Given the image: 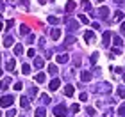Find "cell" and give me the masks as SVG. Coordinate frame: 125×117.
<instances>
[{"instance_id":"cell-1","label":"cell","mask_w":125,"mask_h":117,"mask_svg":"<svg viewBox=\"0 0 125 117\" xmlns=\"http://www.w3.org/2000/svg\"><path fill=\"white\" fill-rule=\"evenodd\" d=\"M54 115L64 117V115H66V107H64V105H57V107L54 108Z\"/></svg>"},{"instance_id":"cell-2","label":"cell","mask_w":125,"mask_h":117,"mask_svg":"<svg viewBox=\"0 0 125 117\" xmlns=\"http://www.w3.org/2000/svg\"><path fill=\"white\" fill-rule=\"evenodd\" d=\"M14 101L13 96H2V99H0V107H11Z\"/></svg>"},{"instance_id":"cell-3","label":"cell","mask_w":125,"mask_h":117,"mask_svg":"<svg viewBox=\"0 0 125 117\" xmlns=\"http://www.w3.org/2000/svg\"><path fill=\"white\" fill-rule=\"evenodd\" d=\"M59 83H61V80H59V78H54V80L50 82L48 89H50V91H52V92H55V91H57V89H59Z\"/></svg>"},{"instance_id":"cell-4","label":"cell","mask_w":125,"mask_h":117,"mask_svg":"<svg viewBox=\"0 0 125 117\" xmlns=\"http://www.w3.org/2000/svg\"><path fill=\"white\" fill-rule=\"evenodd\" d=\"M64 21L68 23V27H70L72 30H77V29H79V23H77V21H73V20H70V18H68V16L64 18Z\"/></svg>"},{"instance_id":"cell-5","label":"cell","mask_w":125,"mask_h":117,"mask_svg":"<svg viewBox=\"0 0 125 117\" xmlns=\"http://www.w3.org/2000/svg\"><path fill=\"white\" fill-rule=\"evenodd\" d=\"M109 41H111V32L107 30V32H104V37H102V44H104V46H109Z\"/></svg>"},{"instance_id":"cell-6","label":"cell","mask_w":125,"mask_h":117,"mask_svg":"<svg viewBox=\"0 0 125 117\" xmlns=\"http://www.w3.org/2000/svg\"><path fill=\"white\" fill-rule=\"evenodd\" d=\"M91 78H93V75L88 73V71H82V73H81V82H89Z\"/></svg>"},{"instance_id":"cell-7","label":"cell","mask_w":125,"mask_h":117,"mask_svg":"<svg viewBox=\"0 0 125 117\" xmlns=\"http://www.w3.org/2000/svg\"><path fill=\"white\" fill-rule=\"evenodd\" d=\"M20 105H21V108H29L31 107V101H29V98H25V96H21V99H20Z\"/></svg>"},{"instance_id":"cell-8","label":"cell","mask_w":125,"mask_h":117,"mask_svg":"<svg viewBox=\"0 0 125 117\" xmlns=\"http://www.w3.org/2000/svg\"><path fill=\"white\" fill-rule=\"evenodd\" d=\"M13 43H14V39H13V36H9V34H7V36L4 37V46H7V48H11V44H13Z\"/></svg>"},{"instance_id":"cell-9","label":"cell","mask_w":125,"mask_h":117,"mask_svg":"<svg viewBox=\"0 0 125 117\" xmlns=\"http://www.w3.org/2000/svg\"><path fill=\"white\" fill-rule=\"evenodd\" d=\"M9 85H11V76H7V78H4V80H2V83H0V89H2V91H5Z\"/></svg>"},{"instance_id":"cell-10","label":"cell","mask_w":125,"mask_h":117,"mask_svg":"<svg viewBox=\"0 0 125 117\" xmlns=\"http://www.w3.org/2000/svg\"><path fill=\"white\" fill-rule=\"evenodd\" d=\"M50 37H52L54 41H57V39L61 37V30H59V29H54V30H50Z\"/></svg>"},{"instance_id":"cell-11","label":"cell","mask_w":125,"mask_h":117,"mask_svg":"<svg viewBox=\"0 0 125 117\" xmlns=\"http://www.w3.org/2000/svg\"><path fill=\"white\" fill-rule=\"evenodd\" d=\"M48 73H50V75H52V76H55V75H57V73H59V69H57V66H55V64H48Z\"/></svg>"},{"instance_id":"cell-12","label":"cell","mask_w":125,"mask_h":117,"mask_svg":"<svg viewBox=\"0 0 125 117\" xmlns=\"http://www.w3.org/2000/svg\"><path fill=\"white\" fill-rule=\"evenodd\" d=\"M98 14H100V18H107V14H109V7H100L98 9Z\"/></svg>"},{"instance_id":"cell-13","label":"cell","mask_w":125,"mask_h":117,"mask_svg":"<svg viewBox=\"0 0 125 117\" xmlns=\"http://www.w3.org/2000/svg\"><path fill=\"white\" fill-rule=\"evenodd\" d=\"M73 92H75L73 85H66V87H64V94H66L68 98H72V96H73Z\"/></svg>"},{"instance_id":"cell-14","label":"cell","mask_w":125,"mask_h":117,"mask_svg":"<svg viewBox=\"0 0 125 117\" xmlns=\"http://www.w3.org/2000/svg\"><path fill=\"white\" fill-rule=\"evenodd\" d=\"M64 9H66V13H72L73 9H75V2H72V0H68L66 5H64Z\"/></svg>"},{"instance_id":"cell-15","label":"cell","mask_w":125,"mask_h":117,"mask_svg":"<svg viewBox=\"0 0 125 117\" xmlns=\"http://www.w3.org/2000/svg\"><path fill=\"white\" fill-rule=\"evenodd\" d=\"M14 66H16L14 59H11V60H7V62H5V69H7V71H13V69H14Z\"/></svg>"},{"instance_id":"cell-16","label":"cell","mask_w":125,"mask_h":117,"mask_svg":"<svg viewBox=\"0 0 125 117\" xmlns=\"http://www.w3.org/2000/svg\"><path fill=\"white\" fill-rule=\"evenodd\" d=\"M95 37L93 30H86V34H84V39H86V43H91V39Z\"/></svg>"},{"instance_id":"cell-17","label":"cell","mask_w":125,"mask_h":117,"mask_svg":"<svg viewBox=\"0 0 125 117\" xmlns=\"http://www.w3.org/2000/svg\"><path fill=\"white\" fill-rule=\"evenodd\" d=\"M34 66H36V68H38V69H41V68H43V66H45V60L38 57L36 60H34Z\"/></svg>"},{"instance_id":"cell-18","label":"cell","mask_w":125,"mask_h":117,"mask_svg":"<svg viewBox=\"0 0 125 117\" xmlns=\"http://www.w3.org/2000/svg\"><path fill=\"white\" fill-rule=\"evenodd\" d=\"M34 80H36L38 83H43L45 82V73H38L36 76H34Z\"/></svg>"},{"instance_id":"cell-19","label":"cell","mask_w":125,"mask_h":117,"mask_svg":"<svg viewBox=\"0 0 125 117\" xmlns=\"http://www.w3.org/2000/svg\"><path fill=\"white\" fill-rule=\"evenodd\" d=\"M66 60H68V55H66V53H61V55H57V62H59V64L66 62Z\"/></svg>"},{"instance_id":"cell-20","label":"cell","mask_w":125,"mask_h":117,"mask_svg":"<svg viewBox=\"0 0 125 117\" xmlns=\"http://www.w3.org/2000/svg\"><path fill=\"white\" fill-rule=\"evenodd\" d=\"M21 73H23V75H29V73H31V66H29V64H23V66H21Z\"/></svg>"},{"instance_id":"cell-21","label":"cell","mask_w":125,"mask_h":117,"mask_svg":"<svg viewBox=\"0 0 125 117\" xmlns=\"http://www.w3.org/2000/svg\"><path fill=\"white\" fill-rule=\"evenodd\" d=\"M14 53L21 55V53H23V46H21V44H16V46H14Z\"/></svg>"},{"instance_id":"cell-22","label":"cell","mask_w":125,"mask_h":117,"mask_svg":"<svg viewBox=\"0 0 125 117\" xmlns=\"http://www.w3.org/2000/svg\"><path fill=\"white\" fill-rule=\"evenodd\" d=\"M118 115H120V117H125V103L120 105V108H118Z\"/></svg>"},{"instance_id":"cell-23","label":"cell","mask_w":125,"mask_h":117,"mask_svg":"<svg viewBox=\"0 0 125 117\" xmlns=\"http://www.w3.org/2000/svg\"><path fill=\"white\" fill-rule=\"evenodd\" d=\"M34 117H45V108H43V107L38 108V110H36V115H34Z\"/></svg>"},{"instance_id":"cell-24","label":"cell","mask_w":125,"mask_h":117,"mask_svg":"<svg viewBox=\"0 0 125 117\" xmlns=\"http://www.w3.org/2000/svg\"><path fill=\"white\" fill-rule=\"evenodd\" d=\"M115 20H116V21L123 20V13H122V11H116V13H115Z\"/></svg>"},{"instance_id":"cell-25","label":"cell","mask_w":125,"mask_h":117,"mask_svg":"<svg viewBox=\"0 0 125 117\" xmlns=\"http://www.w3.org/2000/svg\"><path fill=\"white\" fill-rule=\"evenodd\" d=\"M82 9H86V11H89V9H91V4H89L88 0H82Z\"/></svg>"},{"instance_id":"cell-26","label":"cell","mask_w":125,"mask_h":117,"mask_svg":"<svg viewBox=\"0 0 125 117\" xmlns=\"http://www.w3.org/2000/svg\"><path fill=\"white\" fill-rule=\"evenodd\" d=\"M66 46H68V44H72V43H75V37H73V36H66Z\"/></svg>"},{"instance_id":"cell-27","label":"cell","mask_w":125,"mask_h":117,"mask_svg":"<svg viewBox=\"0 0 125 117\" xmlns=\"http://www.w3.org/2000/svg\"><path fill=\"white\" fill-rule=\"evenodd\" d=\"M14 115H16V110L14 108H9L7 114H5V117H14Z\"/></svg>"},{"instance_id":"cell-28","label":"cell","mask_w":125,"mask_h":117,"mask_svg":"<svg viewBox=\"0 0 125 117\" xmlns=\"http://www.w3.org/2000/svg\"><path fill=\"white\" fill-rule=\"evenodd\" d=\"M20 32H21L23 36H25V34H29V27H27V25H21V27H20Z\"/></svg>"},{"instance_id":"cell-29","label":"cell","mask_w":125,"mask_h":117,"mask_svg":"<svg viewBox=\"0 0 125 117\" xmlns=\"http://www.w3.org/2000/svg\"><path fill=\"white\" fill-rule=\"evenodd\" d=\"M79 20H81V23H84V25H88V23H89V20H88L84 14H81V16H79Z\"/></svg>"},{"instance_id":"cell-30","label":"cell","mask_w":125,"mask_h":117,"mask_svg":"<svg viewBox=\"0 0 125 117\" xmlns=\"http://www.w3.org/2000/svg\"><path fill=\"white\" fill-rule=\"evenodd\" d=\"M41 101H43L45 105H47V103H50V98L47 96V94H41Z\"/></svg>"},{"instance_id":"cell-31","label":"cell","mask_w":125,"mask_h":117,"mask_svg":"<svg viewBox=\"0 0 125 117\" xmlns=\"http://www.w3.org/2000/svg\"><path fill=\"white\" fill-rule=\"evenodd\" d=\"M48 21H50V23H59V18H55V16H50V18H48Z\"/></svg>"},{"instance_id":"cell-32","label":"cell","mask_w":125,"mask_h":117,"mask_svg":"<svg viewBox=\"0 0 125 117\" xmlns=\"http://www.w3.org/2000/svg\"><path fill=\"white\" fill-rule=\"evenodd\" d=\"M79 99H81V101H86V99H88V94H86V92H81V96H79Z\"/></svg>"},{"instance_id":"cell-33","label":"cell","mask_w":125,"mask_h":117,"mask_svg":"<svg viewBox=\"0 0 125 117\" xmlns=\"http://www.w3.org/2000/svg\"><path fill=\"white\" fill-rule=\"evenodd\" d=\"M118 96H120V98H125V89H118Z\"/></svg>"},{"instance_id":"cell-34","label":"cell","mask_w":125,"mask_h":117,"mask_svg":"<svg viewBox=\"0 0 125 117\" xmlns=\"http://www.w3.org/2000/svg\"><path fill=\"white\" fill-rule=\"evenodd\" d=\"M115 44H116V46H120V44H122V39L118 36H115Z\"/></svg>"},{"instance_id":"cell-35","label":"cell","mask_w":125,"mask_h":117,"mask_svg":"<svg viewBox=\"0 0 125 117\" xmlns=\"http://www.w3.org/2000/svg\"><path fill=\"white\" fill-rule=\"evenodd\" d=\"M36 92H38V89H36V87H32L31 91H29V94H31V96H36Z\"/></svg>"},{"instance_id":"cell-36","label":"cell","mask_w":125,"mask_h":117,"mask_svg":"<svg viewBox=\"0 0 125 117\" xmlns=\"http://www.w3.org/2000/svg\"><path fill=\"white\" fill-rule=\"evenodd\" d=\"M96 59H98V53H93V55H91V62H93V64L96 62Z\"/></svg>"},{"instance_id":"cell-37","label":"cell","mask_w":125,"mask_h":117,"mask_svg":"<svg viewBox=\"0 0 125 117\" xmlns=\"http://www.w3.org/2000/svg\"><path fill=\"white\" fill-rule=\"evenodd\" d=\"M86 112H88L89 115H95V108H91V107H89V108H86Z\"/></svg>"},{"instance_id":"cell-38","label":"cell","mask_w":125,"mask_h":117,"mask_svg":"<svg viewBox=\"0 0 125 117\" xmlns=\"http://www.w3.org/2000/svg\"><path fill=\"white\" fill-rule=\"evenodd\" d=\"M79 110H81V107H79V105H73V107H72V112H79Z\"/></svg>"},{"instance_id":"cell-39","label":"cell","mask_w":125,"mask_h":117,"mask_svg":"<svg viewBox=\"0 0 125 117\" xmlns=\"http://www.w3.org/2000/svg\"><path fill=\"white\" fill-rule=\"evenodd\" d=\"M21 87H23V85H21L20 82H18V83H14V89H16V91H21Z\"/></svg>"},{"instance_id":"cell-40","label":"cell","mask_w":125,"mask_h":117,"mask_svg":"<svg viewBox=\"0 0 125 117\" xmlns=\"http://www.w3.org/2000/svg\"><path fill=\"white\" fill-rule=\"evenodd\" d=\"M27 55H29V57H34V55H36V52H34V50L31 48V50H29V52H27Z\"/></svg>"},{"instance_id":"cell-41","label":"cell","mask_w":125,"mask_h":117,"mask_svg":"<svg viewBox=\"0 0 125 117\" xmlns=\"http://www.w3.org/2000/svg\"><path fill=\"white\" fill-rule=\"evenodd\" d=\"M113 53H122V50L118 48V46H115V48H113Z\"/></svg>"},{"instance_id":"cell-42","label":"cell","mask_w":125,"mask_h":117,"mask_svg":"<svg viewBox=\"0 0 125 117\" xmlns=\"http://www.w3.org/2000/svg\"><path fill=\"white\" fill-rule=\"evenodd\" d=\"M5 27H7V29H11V27H13V20H9L7 23H5Z\"/></svg>"},{"instance_id":"cell-43","label":"cell","mask_w":125,"mask_h":117,"mask_svg":"<svg viewBox=\"0 0 125 117\" xmlns=\"http://www.w3.org/2000/svg\"><path fill=\"white\" fill-rule=\"evenodd\" d=\"M122 30L125 32V21H123V23H122Z\"/></svg>"},{"instance_id":"cell-44","label":"cell","mask_w":125,"mask_h":117,"mask_svg":"<svg viewBox=\"0 0 125 117\" xmlns=\"http://www.w3.org/2000/svg\"><path fill=\"white\" fill-rule=\"evenodd\" d=\"M2 9H4V4H0V11H2Z\"/></svg>"},{"instance_id":"cell-45","label":"cell","mask_w":125,"mask_h":117,"mask_svg":"<svg viewBox=\"0 0 125 117\" xmlns=\"http://www.w3.org/2000/svg\"><path fill=\"white\" fill-rule=\"evenodd\" d=\"M38 2H39V4H45V0H38Z\"/></svg>"},{"instance_id":"cell-46","label":"cell","mask_w":125,"mask_h":117,"mask_svg":"<svg viewBox=\"0 0 125 117\" xmlns=\"http://www.w3.org/2000/svg\"><path fill=\"white\" fill-rule=\"evenodd\" d=\"M0 30H2V21H0Z\"/></svg>"},{"instance_id":"cell-47","label":"cell","mask_w":125,"mask_h":117,"mask_svg":"<svg viewBox=\"0 0 125 117\" xmlns=\"http://www.w3.org/2000/svg\"><path fill=\"white\" fill-rule=\"evenodd\" d=\"M123 82H125V73H123Z\"/></svg>"},{"instance_id":"cell-48","label":"cell","mask_w":125,"mask_h":117,"mask_svg":"<svg viewBox=\"0 0 125 117\" xmlns=\"http://www.w3.org/2000/svg\"><path fill=\"white\" fill-rule=\"evenodd\" d=\"M96 2H104V0H96Z\"/></svg>"},{"instance_id":"cell-49","label":"cell","mask_w":125,"mask_h":117,"mask_svg":"<svg viewBox=\"0 0 125 117\" xmlns=\"http://www.w3.org/2000/svg\"><path fill=\"white\" fill-rule=\"evenodd\" d=\"M0 76H2V69H0Z\"/></svg>"},{"instance_id":"cell-50","label":"cell","mask_w":125,"mask_h":117,"mask_svg":"<svg viewBox=\"0 0 125 117\" xmlns=\"http://www.w3.org/2000/svg\"><path fill=\"white\" fill-rule=\"evenodd\" d=\"M0 117H2V114H0Z\"/></svg>"}]
</instances>
